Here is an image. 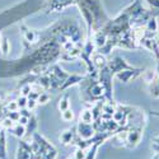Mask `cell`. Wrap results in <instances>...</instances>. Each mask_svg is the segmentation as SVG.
I'll return each mask as SVG.
<instances>
[{"label": "cell", "instance_id": "6da1fadb", "mask_svg": "<svg viewBox=\"0 0 159 159\" xmlns=\"http://www.w3.org/2000/svg\"><path fill=\"white\" fill-rule=\"evenodd\" d=\"M141 131H143L141 127H131L127 131V136H126V141L125 143H127L126 145L129 148H135L136 145L140 143L141 135H143Z\"/></svg>", "mask_w": 159, "mask_h": 159}, {"label": "cell", "instance_id": "d4e9b609", "mask_svg": "<svg viewBox=\"0 0 159 159\" xmlns=\"http://www.w3.org/2000/svg\"><path fill=\"white\" fill-rule=\"evenodd\" d=\"M154 159H158V155H157V157H155V158H154Z\"/></svg>", "mask_w": 159, "mask_h": 159}, {"label": "cell", "instance_id": "d6986e66", "mask_svg": "<svg viewBox=\"0 0 159 159\" xmlns=\"http://www.w3.org/2000/svg\"><path fill=\"white\" fill-rule=\"evenodd\" d=\"M18 121H19V124H20V125L25 126V125L28 124V121H30V120H28V117H25V116H20Z\"/></svg>", "mask_w": 159, "mask_h": 159}, {"label": "cell", "instance_id": "8fae6325", "mask_svg": "<svg viewBox=\"0 0 159 159\" xmlns=\"http://www.w3.org/2000/svg\"><path fill=\"white\" fill-rule=\"evenodd\" d=\"M69 108V97L68 96H65L62 99H60V103H59V110L62 112L65 110H68Z\"/></svg>", "mask_w": 159, "mask_h": 159}, {"label": "cell", "instance_id": "7a4b0ae2", "mask_svg": "<svg viewBox=\"0 0 159 159\" xmlns=\"http://www.w3.org/2000/svg\"><path fill=\"white\" fill-rule=\"evenodd\" d=\"M78 134H79V138H82L83 140H88V139H92L94 136V129H93V125L90 124H85V122H82L78 125Z\"/></svg>", "mask_w": 159, "mask_h": 159}, {"label": "cell", "instance_id": "9c48e42d", "mask_svg": "<svg viewBox=\"0 0 159 159\" xmlns=\"http://www.w3.org/2000/svg\"><path fill=\"white\" fill-rule=\"evenodd\" d=\"M93 60H94V65L97 66V68H104L106 64H107V61H106V57L102 55V54H97L93 56Z\"/></svg>", "mask_w": 159, "mask_h": 159}, {"label": "cell", "instance_id": "30bf717a", "mask_svg": "<svg viewBox=\"0 0 159 159\" xmlns=\"http://www.w3.org/2000/svg\"><path fill=\"white\" fill-rule=\"evenodd\" d=\"M145 30L154 33V32L158 30V23H157V19H155V18H150V19H148L147 28H145Z\"/></svg>", "mask_w": 159, "mask_h": 159}, {"label": "cell", "instance_id": "5bb4252c", "mask_svg": "<svg viewBox=\"0 0 159 159\" xmlns=\"http://www.w3.org/2000/svg\"><path fill=\"white\" fill-rule=\"evenodd\" d=\"M50 101V94H47V93H41L38 96V98H37V102L38 103H47Z\"/></svg>", "mask_w": 159, "mask_h": 159}, {"label": "cell", "instance_id": "3957f363", "mask_svg": "<svg viewBox=\"0 0 159 159\" xmlns=\"http://www.w3.org/2000/svg\"><path fill=\"white\" fill-rule=\"evenodd\" d=\"M126 69H131V68L125 62V60H122L121 57H116L108 65V70L111 71V74H115V73L117 74V73H120L122 70H126Z\"/></svg>", "mask_w": 159, "mask_h": 159}, {"label": "cell", "instance_id": "9a60e30c", "mask_svg": "<svg viewBox=\"0 0 159 159\" xmlns=\"http://www.w3.org/2000/svg\"><path fill=\"white\" fill-rule=\"evenodd\" d=\"M74 159H85V149L78 148V150L75 152V157Z\"/></svg>", "mask_w": 159, "mask_h": 159}, {"label": "cell", "instance_id": "8992f818", "mask_svg": "<svg viewBox=\"0 0 159 159\" xmlns=\"http://www.w3.org/2000/svg\"><path fill=\"white\" fill-rule=\"evenodd\" d=\"M80 80H82V76H76V75L68 76V78H66V80H65V83H62V85H61L60 88H61V89H65V88L73 85V84H76L78 82H80Z\"/></svg>", "mask_w": 159, "mask_h": 159}, {"label": "cell", "instance_id": "7402d4cb", "mask_svg": "<svg viewBox=\"0 0 159 159\" xmlns=\"http://www.w3.org/2000/svg\"><path fill=\"white\" fill-rule=\"evenodd\" d=\"M18 107V104H17V102H11L10 103V106H9V110H11V111H14L16 108Z\"/></svg>", "mask_w": 159, "mask_h": 159}, {"label": "cell", "instance_id": "e0dca14e", "mask_svg": "<svg viewBox=\"0 0 159 159\" xmlns=\"http://www.w3.org/2000/svg\"><path fill=\"white\" fill-rule=\"evenodd\" d=\"M31 90H32V88H31V85H30V84H28V85H24V87H23V89H22V96L27 97V96L31 93Z\"/></svg>", "mask_w": 159, "mask_h": 159}, {"label": "cell", "instance_id": "4fadbf2b", "mask_svg": "<svg viewBox=\"0 0 159 159\" xmlns=\"http://www.w3.org/2000/svg\"><path fill=\"white\" fill-rule=\"evenodd\" d=\"M24 132H25V131H24V126H23V125L19 124V125L16 126V129H14V135H16V136L22 138V136L24 135Z\"/></svg>", "mask_w": 159, "mask_h": 159}, {"label": "cell", "instance_id": "ffe728a7", "mask_svg": "<svg viewBox=\"0 0 159 159\" xmlns=\"http://www.w3.org/2000/svg\"><path fill=\"white\" fill-rule=\"evenodd\" d=\"M4 126L11 129V127H13V121H11V120H5V121H4Z\"/></svg>", "mask_w": 159, "mask_h": 159}, {"label": "cell", "instance_id": "ac0fdd59", "mask_svg": "<svg viewBox=\"0 0 159 159\" xmlns=\"http://www.w3.org/2000/svg\"><path fill=\"white\" fill-rule=\"evenodd\" d=\"M36 99H32V98H28V101H27V106H28V108H31V110H33L34 107H36Z\"/></svg>", "mask_w": 159, "mask_h": 159}, {"label": "cell", "instance_id": "7c38bea8", "mask_svg": "<svg viewBox=\"0 0 159 159\" xmlns=\"http://www.w3.org/2000/svg\"><path fill=\"white\" fill-rule=\"evenodd\" d=\"M62 118L65 121H71L73 118H74V113H73V111L71 110H65V111H62Z\"/></svg>", "mask_w": 159, "mask_h": 159}, {"label": "cell", "instance_id": "ba28073f", "mask_svg": "<svg viewBox=\"0 0 159 159\" xmlns=\"http://www.w3.org/2000/svg\"><path fill=\"white\" fill-rule=\"evenodd\" d=\"M80 121L85 122V124H92L93 122V115H92V111L85 110L80 113Z\"/></svg>", "mask_w": 159, "mask_h": 159}, {"label": "cell", "instance_id": "52a82bcc", "mask_svg": "<svg viewBox=\"0 0 159 159\" xmlns=\"http://www.w3.org/2000/svg\"><path fill=\"white\" fill-rule=\"evenodd\" d=\"M99 147V143H93L88 148V152L85 153V159H94L96 154H97V149Z\"/></svg>", "mask_w": 159, "mask_h": 159}, {"label": "cell", "instance_id": "277c9868", "mask_svg": "<svg viewBox=\"0 0 159 159\" xmlns=\"http://www.w3.org/2000/svg\"><path fill=\"white\" fill-rule=\"evenodd\" d=\"M141 71H144V70L143 69H132L131 68V69H126V70H122L120 73H117L116 75L121 82L127 83V82L131 80V79H134L136 75H139V73H141Z\"/></svg>", "mask_w": 159, "mask_h": 159}, {"label": "cell", "instance_id": "44dd1931", "mask_svg": "<svg viewBox=\"0 0 159 159\" xmlns=\"http://www.w3.org/2000/svg\"><path fill=\"white\" fill-rule=\"evenodd\" d=\"M148 2L153 5V7H157V8H159V0H148Z\"/></svg>", "mask_w": 159, "mask_h": 159}, {"label": "cell", "instance_id": "cb8c5ba5", "mask_svg": "<svg viewBox=\"0 0 159 159\" xmlns=\"http://www.w3.org/2000/svg\"><path fill=\"white\" fill-rule=\"evenodd\" d=\"M152 113H153L154 116H158V117H159V112H152Z\"/></svg>", "mask_w": 159, "mask_h": 159}, {"label": "cell", "instance_id": "5b68a950", "mask_svg": "<svg viewBox=\"0 0 159 159\" xmlns=\"http://www.w3.org/2000/svg\"><path fill=\"white\" fill-rule=\"evenodd\" d=\"M73 136H74L73 131L71 130H66V131H64V132H61V134H60V140L65 145L73 144Z\"/></svg>", "mask_w": 159, "mask_h": 159}, {"label": "cell", "instance_id": "603a6c76", "mask_svg": "<svg viewBox=\"0 0 159 159\" xmlns=\"http://www.w3.org/2000/svg\"><path fill=\"white\" fill-rule=\"evenodd\" d=\"M155 41H157V43L159 45V32L157 33V36H155Z\"/></svg>", "mask_w": 159, "mask_h": 159}, {"label": "cell", "instance_id": "2e32d148", "mask_svg": "<svg viewBox=\"0 0 159 159\" xmlns=\"http://www.w3.org/2000/svg\"><path fill=\"white\" fill-rule=\"evenodd\" d=\"M27 98H25L24 96H22L18 101H17V104H18V107H24V106H27Z\"/></svg>", "mask_w": 159, "mask_h": 159}]
</instances>
